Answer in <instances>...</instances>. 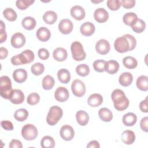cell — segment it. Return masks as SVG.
<instances>
[{"instance_id":"7dc6e473","label":"cell","mask_w":148,"mask_h":148,"mask_svg":"<svg viewBox=\"0 0 148 148\" xmlns=\"http://www.w3.org/2000/svg\"><path fill=\"white\" fill-rule=\"evenodd\" d=\"M120 1L123 7L125 9L132 8L135 4V0H121Z\"/></svg>"},{"instance_id":"484cf974","label":"cell","mask_w":148,"mask_h":148,"mask_svg":"<svg viewBox=\"0 0 148 148\" xmlns=\"http://www.w3.org/2000/svg\"><path fill=\"white\" fill-rule=\"evenodd\" d=\"M122 121L125 125L128 127H131L136 123L137 116L134 113H127L123 116Z\"/></svg>"},{"instance_id":"ee69618b","label":"cell","mask_w":148,"mask_h":148,"mask_svg":"<svg viewBox=\"0 0 148 148\" xmlns=\"http://www.w3.org/2000/svg\"><path fill=\"white\" fill-rule=\"evenodd\" d=\"M106 3L108 7L112 10H117L121 6V1L119 0H108Z\"/></svg>"},{"instance_id":"681fc988","label":"cell","mask_w":148,"mask_h":148,"mask_svg":"<svg viewBox=\"0 0 148 148\" xmlns=\"http://www.w3.org/2000/svg\"><path fill=\"white\" fill-rule=\"evenodd\" d=\"M140 126L142 131L146 132H148V117L147 116L141 119L140 122Z\"/></svg>"},{"instance_id":"7bdbcfd3","label":"cell","mask_w":148,"mask_h":148,"mask_svg":"<svg viewBox=\"0 0 148 148\" xmlns=\"http://www.w3.org/2000/svg\"><path fill=\"white\" fill-rule=\"evenodd\" d=\"M106 61L103 60H97L93 62V68L98 72H103L105 71V64Z\"/></svg>"},{"instance_id":"e575fe53","label":"cell","mask_w":148,"mask_h":148,"mask_svg":"<svg viewBox=\"0 0 148 148\" xmlns=\"http://www.w3.org/2000/svg\"><path fill=\"white\" fill-rule=\"evenodd\" d=\"M131 27L132 29L135 32L140 34V33H142L145 29L146 23L142 19L138 18V20L135 21V23L133 24Z\"/></svg>"},{"instance_id":"ab89813d","label":"cell","mask_w":148,"mask_h":148,"mask_svg":"<svg viewBox=\"0 0 148 148\" xmlns=\"http://www.w3.org/2000/svg\"><path fill=\"white\" fill-rule=\"evenodd\" d=\"M31 71L32 74L36 76L40 75L45 71V66L43 64L40 62H36L31 67Z\"/></svg>"},{"instance_id":"f5cc1de1","label":"cell","mask_w":148,"mask_h":148,"mask_svg":"<svg viewBox=\"0 0 148 148\" xmlns=\"http://www.w3.org/2000/svg\"><path fill=\"white\" fill-rule=\"evenodd\" d=\"M11 62L14 65H23L19 54H17V55H16L14 56H13L12 57V58H11Z\"/></svg>"},{"instance_id":"52a82bcc","label":"cell","mask_w":148,"mask_h":148,"mask_svg":"<svg viewBox=\"0 0 148 148\" xmlns=\"http://www.w3.org/2000/svg\"><path fill=\"white\" fill-rule=\"evenodd\" d=\"M71 89L73 94L77 97H82L86 92L85 84L79 79H75L72 82Z\"/></svg>"},{"instance_id":"cb8c5ba5","label":"cell","mask_w":148,"mask_h":148,"mask_svg":"<svg viewBox=\"0 0 148 148\" xmlns=\"http://www.w3.org/2000/svg\"><path fill=\"white\" fill-rule=\"evenodd\" d=\"M133 81V76L130 72H125L122 73L119 78V83L124 87L129 86Z\"/></svg>"},{"instance_id":"f907efd6","label":"cell","mask_w":148,"mask_h":148,"mask_svg":"<svg viewBox=\"0 0 148 148\" xmlns=\"http://www.w3.org/2000/svg\"><path fill=\"white\" fill-rule=\"evenodd\" d=\"M10 148H21L23 147L21 141L17 139H12L9 145Z\"/></svg>"},{"instance_id":"bcb514c9","label":"cell","mask_w":148,"mask_h":148,"mask_svg":"<svg viewBox=\"0 0 148 148\" xmlns=\"http://www.w3.org/2000/svg\"><path fill=\"white\" fill-rule=\"evenodd\" d=\"M38 55L40 59L45 60L49 57V52L46 49L40 48L38 51Z\"/></svg>"},{"instance_id":"11a10c76","label":"cell","mask_w":148,"mask_h":148,"mask_svg":"<svg viewBox=\"0 0 148 148\" xmlns=\"http://www.w3.org/2000/svg\"><path fill=\"white\" fill-rule=\"evenodd\" d=\"M99 143L97 140H91L87 145V148H99Z\"/></svg>"},{"instance_id":"1f68e13d","label":"cell","mask_w":148,"mask_h":148,"mask_svg":"<svg viewBox=\"0 0 148 148\" xmlns=\"http://www.w3.org/2000/svg\"><path fill=\"white\" fill-rule=\"evenodd\" d=\"M137 15L133 12H128L126 13L123 17V22L125 24L127 25L131 26L133 24L135 23V21L138 20Z\"/></svg>"},{"instance_id":"9a60e30c","label":"cell","mask_w":148,"mask_h":148,"mask_svg":"<svg viewBox=\"0 0 148 148\" xmlns=\"http://www.w3.org/2000/svg\"><path fill=\"white\" fill-rule=\"evenodd\" d=\"M94 17L98 23H105L109 18V13L104 8H99L94 11Z\"/></svg>"},{"instance_id":"f1b7e54d","label":"cell","mask_w":148,"mask_h":148,"mask_svg":"<svg viewBox=\"0 0 148 148\" xmlns=\"http://www.w3.org/2000/svg\"><path fill=\"white\" fill-rule=\"evenodd\" d=\"M36 24L35 19L31 16H27L24 17L21 21V25L23 27L27 30L33 29Z\"/></svg>"},{"instance_id":"8d00e7d4","label":"cell","mask_w":148,"mask_h":148,"mask_svg":"<svg viewBox=\"0 0 148 148\" xmlns=\"http://www.w3.org/2000/svg\"><path fill=\"white\" fill-rule=\"evenodd\" d=\"M40 145L43 148H53L55 146V141L50 136H45L41 139Z\"/></svg>"},{"instance_id":"9f6ffc18","label":"cell","mask_w":148,"mask_h":148,"mask_svg":"<svg viewBox=\"0 0 148 148\" xmlns=\"http://www.w3.org/2000/svg\"><path fill=\"white\" fill-rule=\"evenodd\" d=\"M0 43H2L6 40L7 34L5 31V29H0Z\"/></svg>"},{"instance_id":"4fadbf2b","label":"cell","mask_w":148,"mask_h":148,"mask_svg":"<svg viewBox=\"0 0 148 148\" xmlns=\"http://www.w3.org/2000/svg\"><path fill=\"white\" fill-rule=\"evenodd\" d=\"M24 94L21 90L14 89L12 91L9 100L12 103L18 105L22 103L24 101Z\"/></svg>"},{"instance_id":"60d3db41","label":"cell","mask_w":148,"mask_h":148,"mask_svg":"<svg viewBox=\"0 0 148 148\" xmlns=\"http://www.w3.org/2000/svg\"><path fill=\"white\" fill-rule=\"evenodd\" d=\"M35 2L34 0H17L16 5L17 8L20 10H25Z\"/></svg>"},{"instance_id":"ac0fdd59","label":"cell","mask_w":148,"mask_h":148,"mask_svg":"<svg viewBox=\"0 0 148 148\" xmlns=\"http://www.w3.org/2000/svg\"><path fill=\"white\" fill-rule=\"evenodd\" d=\"M36 35L39 40L42 42H46L49 40L51 37V32L47 28L41 27L37 30Z\"/></svg>"},{"instance_id":"816d5d0a","label":"cell","mask_w":148,"mask_h":148,"mask_svg":"<svg viewBox=\"0 0 148 148\" xmlns=\"http://www.w3.org/2000/svg\"><path fill=\"white\" fill-rule=\"evenodd\" d=\"M147 97H146V99L145 100L142 101L140 103H139V108L140 110L142 112L145 113H147L148 112V109H147Z\"/></svg>"},{"instance_id":"83f0119b","label":"cell","mask_w":148,"mask_h":148,"mask_svg":"<svg viewBox=\"0 0 148 148\" xmlns=\"http://www.w3.org/2000/svg\"><path fill=\"white\" fill-rule=\"evenodd\" d=\"M98 116L101 120L105 122H109L113 119L112 112L106 108H101L98 111Z\"/></svg>"},{"instance_id":"836d02e7","label":"cell","mask_w":148,"mask_h":148,"mask_svg":"<svg viewBox=\"0 0 148 148\" xmlns=\"http://www.w3.org/2000/svg\"><path fill=\"white\" fill-rule=\"evenodd\" d=\"M55 80L50 75L45 76L42 80V87L46 90H51L54 86Z\"/></svg>"},{"instance_id":"ffe728a7","label":"cell","mask_w":148,"mask_h":148,"mask_svg":"<svg viewBox=\"0 0 148 148\" xmlns=\"http://www.w3.org/2000/svg\"><path fill=\"white\" fill-rule=\"evenodd\" d=\"M103 102L102 96L97 93H94L90 95L87 99L88 104L91 107H98Z\"/></svg>"},{"instance_id":"db71d44e","label":"cell","mask_w":148,"mask_h":148,"mask_svg":"<svg viewBox=\"0 0 148 148\" xmlns=\"http://www.w3.org/2000/svg\"><path fill=\"white\" fill-rule=\"evenodd\" d=\"M8 55V50L3 47H1L0 48V58H1V59L3 60V59L6 58Z\"/></svg>"},{"instance_id":"7402d4cb","label":"cell","mask_w":148,"mask_h":148,"mask_svg":"<svg viewBox=\"0 0 148 148\" xmlns=\"http://www.w3.org/2000/svg\"><path fill=\"white\" fill-rule=\"evenodd\" d=\"M22 64H27L32 62L34 58L35 55L32 51L31 50H25L19 54Z\"/></svg>"},{"instance_id":"d590c367","label":"cell","mask_w":148,"mask_h":148,"mask_svg":"<svg viewBox=\"0 0 148 148\" xmlns=\"http://www.w3.org/2000/svg\"><path fill=\"white\" fill-rule=\"evenodd\" d=\"M28 116V112L23 108L18 109L14 112V119L18 121H25Z\"/></svg>"},{"instance_id":"2e32d148","label":"cell","mask_w":148,"mask_h":148,"mask_svg":"<svg viewBox=\"0 0 148 148\" xmlns=\"http://www.w3.org/2000/svg\"><path fill=\"white\" fill-rule=\"evenodd\" d=\"M95 30V25L91 22H85L82 24L80 27V31L81 34L86 36L92 35Z\"/></svg>"},{"instance_id":"d6a6232c","label":"cell","mask_w":148,"mask_h":148,"mask_svg":"<svg viewBox=\"0 0 148 148\" xmlns=\"http://www.w3.org/2000/svg\"><path fill=\"white\" fill-rule=\"evenodd\" d=\"M124 66L128 69H134L138 65V61L136 58L132 56H127L123 59Z\"/></svg>"},{"instance_id":"d4e9b609","label":"cell","mask_w":148,"mask_h":148,"mask_svg":"<svg viewBox=\"0 0 148 148\" xmlns=\"http://www.w3.org/2000/svg\"><path fill=\"white\" fill-rule=\"evenodd\" d=\"M76 119L77 123L82 126L87 125L89 120V116L84 110H79L76 114Z\"/></svg>"},{"instance_id":"44dd1931","label":"cell","mask_w":148,"mask_h":148,"mask_svg":"<svg viewBox=\"0 0 148 148\" xmlns=\"http://www.w3.org/2000/svg\"><path fill=\"white\" fill-rule=\"evenodd\" d=\"M119 64L115 60H111L106 61L105 64V71L113 75L117 73L119 69Z\"/></svg>"},{"instance_id":"e0dca14e","label":"cell","mask_w":148,"mask_h":148,"mask_svg":"<svg viewBox=\"0 0 148 148\" xmlns=\"http://www.w3.org/2000/svg\"><path fill=\"white\" fill-rule=\"evenodd\" d=\"M13 77L15 82L18 83L24 82L27 79V72L23 68L17 69L13 73Z\"/></svg>"},{"instance_id":"277c9868","label":"cell","mask_w":148,"mask_h":148,"mask_svg":"<svg viewBox=\"0 0 148 148\" xmlns=\"http://www.w3.org/2000/svg\"><path fill=\"white\" fill-rule=\"evenodd\" d=\"M71 50L73 58L77 61H82L86 57V54L84 50L83 45L78 41L73 42L72 43Z\"/></svg>"},{"instance_id":"4316f807","label":"cell","mask_w":148,"mask_h":148,"mask_svg":"<svg viewBox=\"0 0 148 148\" xmlns=\"http://www.w3.org/2000/svg\"><path fill=\"white\" fill-rule=\"evenodd\" d=\"M58 80L63 84H67L71 80V74L66 69H61L57 72Z\"/></svg>"},{"instance_id":"6da1fadb","label":"cell","mask_w":148,"mask_h":148,"mask_svg":"<svg viewBox=\"0 0 148 148\" xmlns=\"http://www.w3.org/2000/svg\"><path fill=\"white\" fill-rule=\"evenodd\" d=\"M112 99L116 109L119 111L125 110L129 105V100L124 91L120 89L114 90L111 94Z\"/></svg>"},{"instance_id":"3957f363","label":"cell","mask_w":148,"mask_h":148,"mask_svg":"<svg viewBox=\"0 0 148 148\" xmlns=\"http://www.w3.org/2000/svg\"><path fill=\"white\" fill-rule=\"evenodd\" d=\"M63 114L62 109L58 106H51L47 113L46 121L50 125H56L61 119Z\"/></svg>"},{"instance_id":"5bb4252c","label":"cell","mask_w":148,"mask_h":148,"mask_svg":"<svg viewBox=\"0 0 148 148\" xmlns=\"http://www.w3.org/2000/svg\"><path fill=\"white\" fill-rule=\"evenodd\" d=\"M71 15L76 20H82L86 16L84 8L79 5H75L71 9Z\"/></svg>"},{"instance_id":"4dcf8cb0","label":"cell","mask_w":148,"mask_h":148,"mask_svg":"<svg viewBox=\"0 0 148 148\" xmlns=\"http://www.w3.org/2000/svg\"><path fill=\"white\" fill-rule=\"evenodd\" d=\"M43 20L46 24H53L57 20V14L54 11H47L43 16Z\"/></svg>"},{"instance_id":"c3c4849f","label":"cell","mask_w":148,"mask_h":148,"mask_svg":"<svg viewBox=\"0 0 148 148\" xmlns=\"http://www.w3.org/2000/svg\"><path fill=\"white\" fill-rule=\"evenodd\" d=\"M1 127L5 130L11 131L13 129V125L11 121L8 120H3L1 122Z\"/></svg>"},{"instance_id":"8fae6325","label":"cell","mask_w":148,"mask_h":148,"mask_svg":"<svg viewBox=\"0 0 148 148\" xmlns=\"http://www.w3.org/2000/svg\"><path fill=\"white\" fill-rule=\"evenodd\" d=\"M73 28V23L69 19H62L58 24V29L62 34H70L72 31Z\"/></svg>"},{"instance_id":"8992f818","label":"cell","mask_w":148,"mask_h":148,"mask_svg":"<svg viewBox=\"0 0 148 148\" xmlns=\"http://www.w3.org/2000/svg\"><path fill=\"white\" fill-rule=\"evenodd\" d=\"M114 46L115 50L119 53H123L130 51V44L125 35L117 38L114 41Z\"/></svg>"},{"instance_id":"9c48e42d","label":"cell","mask_w":148,"mask_h":148,"mask_svg":"<svg viewBox=\"0 0 148 148\" xmlns=\"http://www.w3.org/2000/svg\"><path fill=\"white\" fill-rule=\"evenodd\" d=\"M95 49L98 53L105 55L109 52L110 49L109 42L104 39H99L95 44Z\"/></svg>"},{"instance_id":"7a4b0ae2","label":"cell","mask_w":148,"mask_h":148,"mask_svg":"<svg viewBox=\"0 0 148 148\" xmlns=\"http://www.w3.org/2000/svg\"><path fill=\"white\" fill-rule=\"evenodd\" d=\"M13 89L12 82L7 76H2L0 77V94L5 99H9Z\"/></svg>"},{"instance_id":"7c38bea8","label":"cell","mask_w":148,"mask_h":148,"mask_svg":"<svg viewBox=\"0 0 148 148\" xmlns=\"http://www.w3.org/2000/svg\"><path fill=\"white\" fill-rule=\"evenodd\" d=\"M69 94L68 90L64 87H59L54 92L56 99L60 102H63L68 99Z\"/></svg>"},{"instance_id":"30bf717a","label":"cell","mask_w":148,"mask_h":148,"mask_svg":"<svg viewBox=\"0 0 148 148\" xmlns=\"http://www.w3.org/2000/svg\"><path fill=\"white\" fill-rule=\"evenodd\" d=\"M25 38L24 35L20 32L14 34L11 38V45L14 48H21L25 43Z\"/></svg>"},{"instance_id":"f35d334b","label":"cell","mask_w":148,"mask_h":148,"mask_svg":"<svg viewBox=\"0 0 148 148\" xmlns=\"http://www.w3.org/2000/svg\"><path fill=\"white\" fill-rule=\"evenodd\" d=\"M76 72L80 76L84 77L87 76L90 73V68L89 66L85 64H82L78 65L76 68Z\"/></svg>"},{"instance_id":"603a6c76","label":"cell","mask_w":148,"mask_h":148,"mask_svg":"<svg viewBox=\"0 0 148 148\" xmlns=\"http://www.w3.org/2000/svg\"><path fill=\"white\" fill-rule=\"evenodd\" d=\"M121 139L125 144L131 145L135 140V133L131 130L124 131L121 134Z\"/></svg>"},{"instance_id":"d6986e66","label":"cell","mask_w":148,"mask_h":148,"mask_svg":"<svg viewBox=\"0 0 148 148\" xmlns=\"http://www.w3.org/2000/svg\"><path fill=\"white\" fill-rule=\"evenodd\" d=\"M53 56L54 60L59 62L65 61L68 57V53L66 49L62 47H57L54 50Z\"/></svg>"},{"instance_id":"b9f144b4","label":"cell","mask_w":148,"mask_h":148,"mask_svg":"<svg viewBox=\"0 0 148 148\" xmlns=\"http://www.w3.org/2000/svg\"><path fill=\"white\" fill-rule=\"evenodd\" d=\"M40 101V96L36 92H32L29 94L27 99V102L29 105H35L37 104Z\"/></svg>"},{"instance_id":"ba28073f","label":"cell","mask_w":148,"mask_h":148,"mask_svg":"<svg viewBox=\"0 0 148 148\" xmlns=\"http://www.w3.org/2000/svg\"><path fill=\"white\" fill-rule=\"evenodd\" d=\"M60 134L62 139L66 141H69L73 138L75 136V131L72 127L66 124L61 128Z\"/></svg>"},{"instance_id":"5b68a950","label":"cell","mask_w":148,"mask_h":148,"mask_svg":"<svg viewBox=\"0 0 148 148\" xmlns=\"http://www.w3.org/2000/svg\"><path fill=\"white\" fill-rule=\"evenodd\" d=\"M38 130L36 127L31 124H25L21 130V135L27 140H32L38 136Z\"/></svg>"},{"instance_id":"6f0895ef","label":"cell","mask_w":148,"mask_h":148,"mask_svg":"<svg viewBox=\"0 0 148 148\" xmlns=\"http://www.w3.org/2000/svg\"><path fill=\"white\" fill-rule=\"evenodd\" d=\"M91 2L92 3H99V2H103V0H101L99 1H91Z\"/></svg>"},{"instance_id":"74e56055","label":"cell","mask_w":148,"mask_h":148,"mask_svg":"<svg viewBox=\"0 0 148 148\" xmlns=\"http://www.w3.org/2000/svg\"><path fill=\"white\" fill-rule=\"evenodd\" d=\"M3 15L5 18L9 21H14L17 17V14L15 10L11 8H7L3 11Z\"/></svg>"},{"instance_id":"f6af8a7d","label":"cell","mask_w":148,"mask_h":148,"mask_svg":"<svg viewBox=\"0 0 148 148\" xmlns=\"http://www.w3.org/2000/svg\"><path fill=\"white\" fill-rule=\"evenodd\" d=\"M125 37L127 38L129 44H130V51L134 50L136 45V40L134 36L130 34H125L124 35Z\"/></svg>"},{"instance_id":"f546056e","label":"cell","mask_w":148,"mask_h":148,"mask_svg":"<svg viewBox=\"0 0 148 148\" xmlns=\"http://www.w3.org/2000/svg\"><path fill=\"white\" fill-rule=\"evenodd\" d=\"M136 86L141 91H146L148 90V77L145 75H141L137 78Z\"/></svg>"}]
</instances>
